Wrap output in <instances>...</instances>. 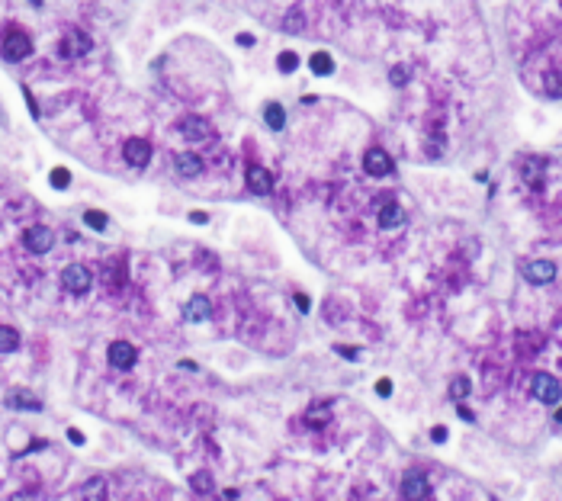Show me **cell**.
<instances>
[{
  "instance_id": "f1b7e54d",
  "label": "cell",
  "mask_w": 562,
  "mask_h": 501,
  "mask_svg": "<svg viewBox=\"0 0 562 501\" xmlns=\"http://www.w3.org/2000/svg\"><path fill=\"white\" fill-rule=\"evenodd\" d=\"M103 492H106L103 479H91V482L84 485V495H97V498H103Z\"/></svg>"
},
{
  "instance_id": "7402d4cb",
  "label": "cell",
  "mask_w": 562,
  "mask_h": 501,
  "mask_svg": "<svg viewBox=\"0 0 562 501\" xmlns=\"http://www.w3.org/2000/svg\"><path fill=\"white\" fill-rule=\"evenodd\" d=\"M190 488H193L196 495H209L215 488V482L209 472H196V475H190Z\"/></svg>"
},
{
  "instance_id": "f546056e",
  "label": "cell",
  "mask_w": 562,
  "mask_h": 501,
  "mask_svg": "<svg viewBox=\"0 0 562 501\" xmlns=\"http://www.w3.org/2000/svg\"><path fill=\"white\" fill-rule=\"evenodd\" d=\"M292 302H296L299 312H309V308H312V302H309V295H305V293H296V295H292Z\"/></svg>"
},
{
  "instance_id": "4fadbf2b",
  "label": "cell",
  "mask_w": 562,
  "mask_h": 501,
  "mask_svg": "<svg viewBox=\"0 0 562 501\" xmlns=\"http://www.w3.org/2000/svg\"><path fill=\"white\" fill-rule=\"evenodd\" d=\"M177 173H180L183 180H193L203 173V158L196 151H180L177 154Z\"/></svg>"
},
{
  "instance_id": "603a6c76",
  "label": "cell",
  "mask_w": 562,
  "mask_h": 501,
  "mask_svg": "<svg viewBox=\"0 0 562 501\" xmlns=\"http://www.w3.org/2000/svg\"><path fill=\"white\" fill-rule=\"evenodd\" d=\"M469 389H472V383L466 376H453V383H450V398L453 402H463L466 395H469Z\"/></svg>"
},
{
  "instance_id": "ab89813d",
  "label": "cell",
  "mask_w": 562,
  "mask_h": 501,
  "mask_svg": "<svg viewBox=\"0 0 562 501\" xmlns=\"http://www.w3.org/2000/svg\"><path fill=\"white\" fill-rule=\"evenodd\" d=\"M29 4H33V6H39V10H42V4H46V0H29Z\"/></svg>"
},
{
  "instance_id": "484cf974",
  "label": "cell",
  "mask_w": 562,
  "mask_h": 501,
  "mask_svg": "<svg viewBox=\"0 0 562 501\" xmlns=\"http://www.w3.org/2000/svg\"><path fill=\"white\" fill-rule=\"evenodd\" d=\"M302 26H305V19H302V13H299V10H290V13H286V19H283V29H286V32H299Z\"/></svg>"
},
{
  "instance_id": "3957f363",
  "label": "cell",
  "mask_w": 562,
  "mask_h": 501,
  "mask_svg": "<svg viewBox=\"0 0 562 501\" xmlns=\"http://www.w3.org/2000/svg\"><path fill=\"white\" fill-rule=\"evenodd\" d=\"M23 248H26L29 254H48V250L55 248V231L48 228V225H29V228L23 231Z\"/></svg>"
},
{
  "instance_id": "8fae6325",
  "label": "cell",
  "mask_w": 562,
  "mask_h": 501,
  "mask_svg": "<svg viewBox=\"0 0 562 501\" xmlns=\"http://www.w3.org/2000/svg\"><path fill=\"white\" fill-rule=\"evenodd\" d=\"M180 135L187 141H209L213 138V126L203 116H183L180 119Z\"/></svg>"
},
{
  "instance_id": "d590c367",
  "label": "cell",
  "mask_w": 562,
  "mask_h": 501,
  "mask_svg": "<svg viewBox=\"0 0 562 501\" xmlns=\"http://www.w3.org/2000/svg\"><path fill=\"white\" fill-rule=\"evenodd\" d=\"M431 437H434L437 443H444V440H446V427H434V430H431Z\"/></svg>"
},
{
  "instance_id": "ffe728a7",
  "label": "cell",
  "mask_w": 562,
  "mask_h": 501,
  "mask_svg": "<svg viewBox=\"0 0 562 501\" xmlns=\"http://www.w3.org/2000/svg\"><path fill=\"white\" fill-rule=\"evenodd\" d=\"M309 68H312V74H318V77H328L331 71H334V61H331V55H328V51H315V55L309 58Z\"/></svg>"
},
{
  "instance_id": "7c38bea8",
  "label": "cell",
  "mask_w": 562,
  "mask_h": 501,
  "mask_svg": "<svg viewBox=\"0 0 562 501\" xmlns=\"http://www.w3.org/2000/svg\"><path fill=\"white\" fill-rule=\"evenodd\" d=\"M123 158H126V164H132V167H145L151 161L148 138H129L123 145Z\"/></svg>"
},
{
  "instance_id": "d6a6232c",
  "label": "cell",
  "mask_w": 562,
  "mask_h": 501,
  "mask_svg": "<svg viewBox=\"0 0 562 501\" xmlns=\"http://www.w3.org/2000/svg\"><path fill=\"white\" fill-rule=\"evenodd\" d=\"M376 392H379V395H389V392H392V383H389V379H379V383H376Z\"/></svg>"
},
{
  "instance_id": "44dd1931",
  "label": "cell",
  "mask_w": 562,
  "mask_h": 501,
  "mask_svg": "<svg viewBox=\"0 0 562 501\" xmlns=\"http://www.w3.org/2000/svg\"><path fill=\"white\" fill-rule=\"evenodd\" d=\"M84 225H87V228H93V231H106V228H110V218H106V212H100V209H87L84 212Z\"/></svg>"
},
{
  "instance_id": "e0dca14e",
  "label": "cell",
  "mask_w": 562,
  "mask_h": 501,
  "mask_svg": "<svg viewBox=\"0 0 562 501\" xmlns=\"http://www.w3.org/2000/svg\"><path fill=\"white\" fill-rule=\"evenodd\" d=\"M521 173H523V180H527V183L533 186V190H540V186H543V173H546V161H543V158L523 161Z\"/></svg>"
},
{
  "instance_id": "30bf717a",
  "label": "cell",
  "mask_w": 562,
  "mask_h": 501,
  "mask_svg": "<svg viewBox=\"0 0 562 501\" xmlns=\"http://www.w3.org/2000/svg\"><path fill=\"white\" fill-rule=\"evenodd\" d=\"M399 492H402V498H431V482H427L424 472L414 469V472H405Z\"/></svg>"
},
{
  "instance_id": "6da1fadb",
  "label": "cell",
  "mask_w": 562,
  "mask_h": 501,
  "mask_svg": "<svg viewBox=\"0 0 562 501\" xmlns=\"http://www.w3.org/2000/svg\"><path fill=\"white\" fill-rule=\"evenodd\" d=\"M0 51H4V58L7 61H26L29 55H33V39H29L26 29H20V26H10L7 32H4V45H0Z\"/></svg>"
},
{
  "instance_id": "8992f818",
  "label": "cell",
  "mask_w": 562,
  "mask_h": 501,
  "mask_svg": "<svg viewBox=\"0 0 562 501\" xmlns=\"http://www.w3.org/2000/svg\"><path fill=\"white\" fill-rule=\"evenodd\" d=\"M106 360H110L113 370H132L138 360V350L129 344V340H113L110 350H106Z\"/></svg>"
},
{
  "instance_id": "ba28073f",
  "label": "cell",
  "mask_w": 562,
  "mask_h": 501,
  "mask_svg": "<svg viewBox=\"0 0 562 501\" xmlns=\"http://www.w3.org/2000/svg\"><path fill=\"white\" fill-rule=\"evenodd\" d=\"M523 280L533 283V286H543V283H553L556 280V263L553 260H527L521 267Z\"/></svg>"
},
{
  "instance_id": "9c48e42d",
  "label": "cell",
  "mask_w": 562,
  "mask_h": 501,
  "mask_svg": "<svg viewBox=\"0 0 562 501\" xmlns=\"http://www.w3.org/2000/svg\"><path fill=\"white\" fill-rule=\"evenodd\" d=\"M247 180V190L254 193V196H267V193H273V173L267 171L264 164H251L245 173Z\"/></svg>"
},
{
  "instance_id": "1f68e13d",
  "label": "cell",
  "mask_w": 562,
  "mask_h": 501,
  "mask_svg": "<svg viewBox=\"0 0 562 501\" xmlns=\"http://www.w3.org/2000/svg\"><path fill=\"white\" fill-rule=\"evenodd\" d=\"M68 440H71V443H78V447H84V434H81L78 427H71V430H68Z\"/></svg>"
},
{
  "instance_id": "74e56055",
  "label": "cell",
  "mask_w": 562,
  "mask_h": 501,
  "mask_svg": "<svg viewBox=\"0 0 562 501\" xmlns=\"http://www.w3.org/2000/svg\"><path fill=\"white\" fill-rule=\"evenodd\" d=\"M180 370H187V373H193V370H200V366L193 363V360H180Z\"/></svg>"
},
{
  "instance_id": "f35d334b",
  "label": "cell",
  "mask_w": 562,
  "mask_h": 501,
  "mask_svg": "<svg viewBox=\"0 0 562 501\" xmlns=\"http://www.w3.org/2000/svg\"><path fill=\"white\" fill-rule=\"evenodd\" d=\"M459 418H463V421H472V411H469V408H463V405H459Z\"/></svg>"
},
{
  "instance_id": "d4e9b609",
  "label": "cell",
  "mask_w": 562,
  "mask_h": 501,
  "mask_svg": "<svg viewBox=\"0 0 562 501\" xmlns=\"http://www.w3.org/2000/svg\"><path fill=\"white\" fill-rule=\"evenodd\" d=\"M277 68L283 71V74H292V71L299 68V55H296V51H280V58H277Z\"/></svg>"
},
{
  "instance_id": "8d00e7d4",
  "label": "cell",
  "mask_w": 562,
  "mask_h": 501,
  "mask_svg": "<svg viewBox=\"0 0 562 501\" xmlns=\"http://www.w3.org/2000/svg\"><path fill=\"white\" fill-rule=\"evenodd\" d=\"M190 222H200V225H206V222H209V216H206V212H190Z\"/></svg>"
},
{
  "instance_id": "836d02e7",
  "label": "cell",
  "mask_w": 562,
  "mask_h": 501,
  "mask_svg": "<svg viewBox=\"0 0 562 501\" xmlns=\"http://www.w3.org/2000/svg\"><path fill=\"white\" fill-rule=\"evenodd\" d=\"M254 42H257V39H254L251 32H238V45H247V49H251Z\"/></svg>"
},
{
  "instance_id": "e575fe53",
  "label": "cell",
  "mask_w": 562,
  "mask_h": 501,
  "mask_svg": "<svg viewBox=\"0 0 562 501\" xmlns=\"http://www.w3.org/2000/svg\"><path fill=\"white\" fill-rule=\"evenodd\" d=\"M337 353H341V357H350V360L360 357V350H354V347H337Z\"/></svg>"
},
{
  "instance_id": "2e32d148",
  "label": "cell",
  "mask_w": 562,
  "mask_h": 501,
  "mask_svg": "<svg viewBox=\"0 0 562 501\" xmlns=\"http://www.w3.org/2000/svg\"><path fill=\"white\" fill-rule=\"evenodd\" d=\"M376 222H379L382 228H399V225L405 222V209H402L399 203H392V199H389V203L379 209V216H376Z\"/></svg>"
},
{
  "instance_id": "83f0119b",
  "label": "cell",
  "mask_w": 562,
  "mask_h": 501,
  "mask_svg": "<svg viewBox=\"0 0 562 501\" xmlns=\"http://www.w3.org/2000/svg\"><path fill=\"white\" fill-rule=\"evenodd\" d=\"M389 81H392V87H405V84H408V71L402 68V64H395V68L389 71Z\"/></svg>"
},
{
  "instance_id": "4dcf8cb0",
  "label": "cell",
  "mask_w": 562,
  "mask_h": 501,
  "mask_svg": "<svg viewBox=\"0 0 562 501\" xmlns=\"http://www.w3.org/2000/svg\"><path fill=\"white\" fill-rule=\"evenodd\" d=\"M23 96H26V103H29V113H33V119H39V106H36V100H33V93H29V90L26 87H23Z\"/></svg>"
},
{
  "instance_id": "cb8c5ba5",
  "label": "cell",
  "mask_w": 562,
  "mask_h": 501,
  "mask_svg": "<svg viewBox=\"0 0 562 501\" xmlns=\"http://www.w3.org/2000/svg\"><path fill=\"white\" fill-rule=\"evenodd\" d=\"M48 183H52L55 190H68V186H71V171H68V167H55V171L48 173Z\"/></svg>"
},
{
  "instance_id": "5bb4252c",
  "label": "cell",
  "mask_w": 562,
  "mask_h": 501,
  "mask_svg": "<svg viewBox=\"0 0 562 501\" xmlns=\"http://www.w3.org/2000/svg\"><path fill=\"white\" fill-rule=\"evenodd\" d=\"M10 408H20V411H42V398H36L29 389H14L7 395Z\"/></svg>"
},
{
  "instance_id": "7a4b0ae2",
  "label": "cell",
  "mask_w": 562,
  "mask_h": 501,
  "mask_svg": "<svg viewBox=\"0 0 562 501\" xmlns=\"http://www.w3.org/2000/svg\"><path fill=\"white\" fill-rule=\"evenodd\" d=\"M61 286H65V293H71V295H84V293H91L93 276L84 263H68V267L61 270Z\"/></svg>"
},
{
  "instance_id": "d6986e66",
  "label": "cell",
  "mask_w": 562,
  "mask_h": 501,
  "mask_svg": "<svg viewBox=\"0 0 562 501\" xmlns=\"http://www.w3.org/2000/svg\"><path fill=\"white\" fill-rule=\"evenodd\" d=\"M20 350V331L14 325H0V353Z\"/></svg>"
},
{
  "instance_id": "ac0fdd59",
  "label": "cell",
  "mask_w": 562,
  "mask_h": 501,
  "mask_svg": "<svg viewBox=\"0 0 562 501\" xmlns=\"http://www.w3.org/2000/svg\"><path fill=\"white\" fill-rule=\"evenodd\" d=\"M264 122H267V128H273V132H283V128H286V109L280 106V103H267V106H264Z\"/></svg>"
},
{
  "instance_id": "52a82bcc",
  "label": "cell",
  "mask_w": 562,
  "mask_h": 501,
  "mask_svg": "<svg viewBox=\"0 0 562 501\" xmlns=\"http://www.w3.org/2000/svg\"><path fill=\"white\" fill-rule=\"evenodd\" d=\"M363 171H367L369 177H389V173L395 171V164L382 148H369V151L363 154Z\"/></svg>"
},
{
  "instance_id": "60d3db41",
  "label": "cell",
  "mask_w": 562,
  "mask_h": 501,
  "mask_svg": "<svg viewBox=\"0 0 562 501\" xmlns=\"http://www.w3.org/2000/svg\"><path fill=\"white\" fill-rule=\"evenodd\" d=\"M556 421H559V424H562V408H559V411H556Z\"/></svg>"
},
{
  "instance_id": "9a60e30c",
  "label": "cell",
  "mask_w": 562,
  "mask_h": 501,
  "mask_svg": "<svg viewBox=\"0 0 562 501\" xmlns=\"http://www.w3.org/2000/svg\"><path fill=\"white\" fill-rule=\"evenodd\" d=\"M183 315H187V321H209L213 318V302L206 295H193L187 302V308H183Z\"/></svg>"
},
{
  "instance_id": "5b68a950",
  "label": "cell",
  "mask_w": 562,
  "mask_h": 501,
  "mask_svg": "<svg viewBox=\"0 0 562 501\" xmlns=\"http://www.w3.org/2000/svg\"><path fill=\"white\" fill-rule=\"evenodd\" d=\"M530 392H533V398H540L543 405H556L562 398L559 379L549 376V373H536V376L530 379Z\"/></svg>"
},
{
  "instance_id": "4316f807",
  "label": "cell",
  "mask_w": 562,
  "mask_h": 501,
  "mask_svg": "<svg viewBox=\"0 0 562 501\" xmlns=\"http://www.w3.org/2000/svg\"><path fill=\"white\" fill-rule=\"evenodd\" d=\"M546 93L549 96H562V74H546Z\"/></svg>"
},
{
  "instance_id": "277c9868",
  "label": "cell",
  "mask_w": 562,
  "mask_h": 501,
  "mask_svg": "<svg viewBox=\"0 0 562 501\" xmlns=\"http://www.w3.org/2000/svg\"><path fill=\"white\" fill-rule=\"evenodd\" d=\"M93 49V39L84 29H68L58 42V55L61 58H84Z\"/></svg>"
}]
</instances>
